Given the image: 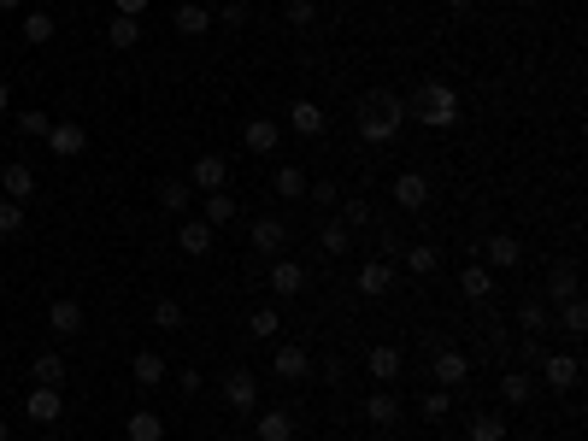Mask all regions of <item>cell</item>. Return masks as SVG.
I'll return each instance as SVG.
<instances>
[{
  "mask_svg": "<svg viewBox=\"0 0 588 441\" xmlns=\"http://www.w3.org/2000/svg\"><path fill=\"white\" fill-rule=\"evenodd\" d=\"M447 6H453V12H465V6H471V0H447Z\"/></svg>",
  "mask_w": 588,
  "mask_h": 441,
  "instance_id": "cell-52",
  "label": "cell"
},
{
  "mask_svg": "<svg viewBox=\"0 0 588 441\" xmlns=\"http://www.w3.org/2000/svg\"><path fill=\"white\" fill-rule=\"evenodd\" d=\"M30 376H35V383H47V388H59V383H65V359H59V353H35Z\"/></svg>",
  "mask_w": 588,
  "mask_h": 441,
  "instance_id": "cell-34",
  "label": "cell"
},
{
  "mask_svg": "<svg viewBox=\"0 0 588 441\" xmlns=\"http://www.w3.org/2000/svg\"><path fill=\"white\" fill-rule=\"evenodd\" d=\"M112 6H118V18H142L147 0H112Z\"/></svg>",
  "mask_w": 588,
  "mask_h": 441,
  "instance_id": "cell-49",
  "label": "cell"
},
{
  "mask_svg": "<svg viewBox=\"0 0 588 441\" xmlns=\"http://www.w3.org/2000/svg\"><path fill=\"white\" fill-rule=\"evenodd\" d=\"M300 288H306V265H300V259H277V265H271V295H277V300L300 295Z\"/></svg>",
  "mask_w": 588,
  "mask_h": 441,
  "instance_id": "cell-17",
  "label": "cell"
},
{
  "mask_svg": "<svg viewBox=\"0 0 588 441\" xmlns=\"http://www.w3.org/2000/svg\"><path fill=\"white\" fill-rule=\"evenodd\" d=\"M130 376H135V383H142V388L165 383V359H159L154 347H142V353H135V359H130Z\"/></svg>",
  "mask_w": 588,
  "mask_h": 441,
  "instance_id": "cell-28",
  "label": "cell"
},
{
  "mask_svg": "<svg viewBox=\"0 0 588 441\" xmlns=\"http://www.w3.org/2000/svg\"><path fill=\"white\" fill-rule=\"evenodd\" d=\"M0 188H6V200H18V206H24V200L35 195V171L24 165V159H12V165L0 171Z\"/></svg>",
  "mask_w": 588,
  "mask_h": 441,
  "instance_id": "cell-22",
  "label": "cell"
},
{
  "mask_svg": "<svg viewBox=\"0 0 588 441\" xmlns=\"http://www.w3.org/2000/svg\"><path fill=\"white\" fill-rule=\"evenodd\" d=\"M271 371H277L283 383H306L312 376V353L306 347H277L271 353Z\"/></svg>",
  "mask_w": 588,
  "mask_h": 441,
  "instance_id": "cell-12",
  "label": "cell"
},
{
  "mask_svg": "<svg viewBox=\"0 0 588 441\" xmlns=\"http://www.w3.org/2000/svg\"><path fill=\"white\" fill-rule=\"evenodd\" d=\"M565 441H583V436H565Z\"/></svg>",
  "mask_w": 588,
  "mask_h": 441,
  "instance_id": "cell-55",
  "label": "cell"
},
{
  "mask_svg": "<svg viewBox=\"0 0 588 441\" xmlns=\"http://www.w3.org/2000/svg\"><path fill=\"white\" fill-rule=\"evenodd\" d=\"M12 106V83H0V112H6Z\"/></svg>",
  "mask_w": 588,
  "mask_h": 441,
  "instance_id": "cell-51",
  "label": "cell"
},
{
  "mask_svg": "<svg viewBox=\"0 0 588 441\" xmlns=\"http://www.w3.org/2000/svg\"><path fill=\"white\" fill-rule=\"evenodd\" d=\"M389 288H394V265L389 259H371L365 271H359V295H365V300H383Z\"/></svg>",
  "mask_w": 588,
  "mask_h": 441,
  "instance_id": "cell-19",
  "label": "cell"
},
{
  "mask_svg": "<svg viewBox=\"0 0 588 441\" xmlns=\"http://www.w3.org/2000/svg\"><path fill=\"white\" fill-rule=\"evenodd\" d=\"M224 183H230V165H224L218 154H200L189 165V188H200V195H218Z\"/></svg>",
  "mask_w": 588,
  "mask_h": 441,
  "instance_id": "cell-8",
  "label": "cell"
},
{
  "mask_svg": "<svg viewBox=\"0 0 588 441\" xmlns=\"http://www.w3.org/2000/svg\"><path fill=\"white\" fill-rule=\"evenodd\" d=\"M535 365H542V383L553 388V395H565V388L583 383V359H577V353H542Z\"/></svg>",
  "mask_w": 588,
  "mask_h": 441,
  "instance_id": "cell-3",
  "label": "cell"
},
{
  "mask_svg": "<svg viewBox=\"0 0 588 441\" xmlns=\"http://www.w3.org/2000/svg\"><path fill=\"white\" fill-rule=\"evenodd\" d=\"M247 242H254V254H283V242H289V224L283 218H254V230H247Z\"/></svg>",
  "mask_w": 588,
  "mask_h": 441,
  "instance_id": "cell-11",
  "label": "cell"
},
{
  "mask_svg": "<svg viewBox=\"0 0 588 441\" xmlns=\"http://www.w3.org/2000/svg\"><path fill=\"white\" fill-rule=\"evenodd\" d=\"M471 441H506V412H483L471 424Z\"/></svg>",
  "mask_w": 588,
  "mask_h": 441,
  "instance_id": "cell-39",
  "label": "cell"
},
{
  "mask_svg": "<svg viewBox=\"0 0 588 441\" xmlns=\"http://www.w3.org/2000/svg\"><path fill=\"white\" fill-rule=\"evenodd\" d=\"M0 441H12V430H6V418H0Z\"/></svg>",
  "mask_w": 588,
  "mask_h": 441,
  "instance_id": "cell-53",
  "label": "cell"
},
{
  "mask_svg": "<svg viewBox=\"0 0 588 441\" xmlns=\"http://www.w3.org/2000/svg\"><path fill=\"white\" fill-rule=\"evenodd\" d=\"M483 265H489V271H518V265H523V242H518V236H506V230L489 236V247H483Z\"/></svg>",
  "mask_w": 588,
  "mask_h": 441,
  "instance_id": "cell-7",
  "label": "cell"
},
{
  "mask_svg": "<svg viewBox=\"0 0 588 441\" xmlns=\"http://www.w3.org/2000/svg\"><path fill=\"white\" fill-rule=\"evenodd\" d=\"M224 406L230 412H259V376L247 371V365H235V371L224 376Z\"/></svg>",
  "mask_w": 588,
  "mask_h": 441,
  "instance_id": "cell-4",
  "label": "cell"
},
{
  "mask_svg": "<svg viewBox=\"0 0 588 441\" xmlns=\"http://www.w3.org/2000/svg\"><path fill=\"white\" fill-rule=\"evenodd\" d=\"M154 330H183V306L177 300H154Z\"/></svg>",
  "mask_w": 588,
  "mask_h": 441,
  "instance_id": "cell-43",
  "label": "cell"
},
{
  "mask_svg": "<svg viewBox=\"0 0 588 441\" xmlns=\"http://www.w3.org/2000/svg\"><path fill=\"white\" fill-rule=\"evenodd\" d=\"M259 441H294V412H283V406L259 412Z\"/></svg>",
  "mask_w": 588,
  "mask_h": 441,
  "instance_id": "cell-27",
  "label": "cell"
},
{
  "mask_svg": "<svg viewBox=\"0 0 588 441\" xmlns=\"http://www.w3.org/2000/svg\"><path fill=\"white\" fill-rule=\"evenodd\" d=\"M277 142H283V130L271 118H247L242 124V147L247 154H277Z\"/></svg>",
  "mask_w": 588,
  "mask_h": 441,
  "instance_id": "cell-15",
  "label": "cell"
},
{
  "mask_svg": "<svg viewBox=\"0 0 588 441\" xmlns=\"http://www.w3.org/2000/svg\"><path fill=\"white\" fill-rule=\"evenodd\" d=\"M289 124H294L300 135H312V142H318V135L330 130V112H324L318 100H294V106H289Z\"/></svg>",
  "mask_w": 588,
  "mask_h": 441,
  "instance_id": "cell-16",
  "label": "cell"
},
{
  "mask_svg": "<svg viewBox=\"0 0 588 441\" xmlns=\"http://www.w3.org/2000/svg\"><path fill=\"white\" fill-rule=\"evenodd\" d=\"M306 200H312V206H335V200H342V195H335V183H330V176H318V183H306Z\"/></svg>",
  "mask_w": 588,
  "mask_h": 441,
  "instance_id": "cell-44",
  "label": "cell"
},
{
  "mask_svg": "<svg viewBox=\"0 0 588 441\" xmlns=\"http://www.w3.org/2000/svg\"><path fill=\"white\" fill-rule=\"evenodd\" d=\"M47 130H54L47 112H18V135H47Z\"/></svg>",
  "mask_w": 588,
  "mask_h": 441,
  "instance_id": "cell-47",
  "label": "cell"
},
{
  "mask_svg": "<svg viewBox=\"0 0 588 441\" xmlns=\"http://www.w3.org/2000/svg\"><path fill=\"white\" fill-rule=\"evenodd\" d=\"M406 118L424 130H453L459 124V88L453 83H418L406 100Z\"/></svg>",
  "mask_w": 588,
  "mask_h": 441,
  "instance_id": "cell-2",
  "label": "cell"
},
{
  "mask_svg": "<svg viewBox=\"0 0 588 441\" xmlns=\"http://www.w3.org/2000/svg\"><path fill=\"white\" fill-rule=\"evenodd\" d=\"M271 188H277L283 200H306V171H300V165H277V176H271Z\"/></svg>",
  "mask_w": 588,
  "mask_h": 441,
  "instance_id": "cell-30",
  "label": "cell"
},
{
  "mask_svg": "<svg viewBox=\"0 0 588 441\" xmlns=\"http://www.w3.org/2000/svg\"><path fill=\"white\" fill-rule=\"evenodd\" d=\"M400 371H406V353H400V347H389V342L365 347V376H377V383H400Z\"/></svg>",
  "mask_w": 588,
  "mask_h": 441,
  "instance_id": "cell-6",
  "label": "cell"
},
{
  "mask_svg": "<svg viewBox=\"0 0 588 441\" xmlns=\"http://www.w3.org/2000/svg\"><path fill=\"white\" fill-rule=\"evenodd\" d=\"M171 30H177V35H206L212 30V12L200 6V0H183V6L171 12Z\"/></svg>",
  "mask_w": 588,
  "mask_h": 441,
  "instance_id": "cell-21",
  "label": "cell"
},
{
  "mask_svg": "<svg viewBox=\"0 0 588 441\" xmlns=\"http://www.w3.org/2000/svg\"><path fill=\"white\" fill-rule=\"evenodd\" d=\"M235 218V200H230V188H218V195H206V224L218 230V224H230Z\"/></svg>",
  "mask_w": 588,
  "mask_h": 441,
  "instance_id": "cell-41",
  "label": "cell"
},
{
  "mask_svg": "<svg viewBox=\"0 0 588 441\" xmlns=\"http://www.w3.org/2000/svg\"><path fill=\"white\" fill-rule=\"evenodd\" d=\"M553 312H559V330H565V336H588V306H583V295L565 300V306H553Z\"/></svg>",
  "mask_w": 588,
  "mask_h": 441,
  "instance_id": "cell-35",
  "label": "cell"
},
{
  "mask_svg": "<svg viewBox=\"0 0 588 441\" xmlns=\"http://www.w3.org/2000/svg\"><path fill=\"white\" fill-rule=\"evenodd\" d=\"M218 24H224V30H242V24H247V0H224V6H218Z\"/></svg>",
  "mask_w": 588,
  "mask_h": 441,
  "instance_id": "cell-46",
  "label": "cell"
},
{
  "mask_svg": "<svg viewBox=\"0 0 588 441\" xmlns=\"http://www.w3.org/2000/svg\"><path fill=\"white\" fill-rule=\"evenodd\" d=\"M518 353H523V359H530V365H535V359H542V353H547V347H542V336H523V347H518Z\"/></svg>",
  "mask_w": 588,
  "mask_h": 441,
  "instance_id": "cell-50",
  "label": "cell"
},
{
  "mask_svg": "<svg viewBox=\"0 0 588 441\" xmlns=\"http://www.w3.org/2000/svg\"><path fill=\"white\" fill-rule=\"evenodd\" d=\"M435 265H442V254H435L430 242H412V247H406V271H412V276H430Z\"/></svg>",
  "mask_w": 588,
  "mask_h": 441,
  "instance_id": "cell-36",
  "label": "cell"
},
{
  "mask_svg": "<svg viewBox=\"0 0 588 441\" xmlns=\"http://www.w3.org/2000/svg\"><path fill=\"white\" fill-rule=\"evenodd\" d=\"M518 324H523V336H542L547 324H553V306H547V300H523V306H518Z\"/></svg>",
  "mask_w": 588,
  "mask_h": 441,
  "instance_id": "cell-32",
  "label": "cell"
},
{
  "mask_svg": "<svg viewBox=\"0 0 588 441\" xmlns=\"http://www.w3.org/2000/svg\"><path fill=\"white\" fill-rule=\"evenodd\" d=\"M24 230V206L18 200H0V236H18Z\"/></svg>",
  "mask_w": 588,
  "mask_h": 441,
  "instance_id": "cell-45",
  "label": "cell"
},
{
  "mask_svg": "<svg viewBox=\"0 0 588 441\" xmlns=\"http://www.w3.org/2000/svg\"><path fill=\"white\" fill-rule=\"evenodd\" d=\"M400 130H406V100H400L394 88H371V95L359 100V135H365L371 147H389Z\"/></svg>",
  "mask_w": 588,
  "mask_h": 441,
  "instance_id": "cell-1",
  "label": "cell"
},
{
  "mask_svg": "<svg viewBox=\"0 0 588 441\" xmlns=\"http://www.w3.org/2000/svg\"><path fill=\"white\" fill-rule=\"evenodd\" d=\"M47 330L54 336H83V306L77 300H54V306H47Z\"/></svg>",
  "mask_w": 588,
  "mask_h": 441,
  "instance_id": "cell-23",
  "label": "cell"
},
{
  "mask_svg": "<svg viewBox=\"0 0 588 441\" xmlns=\"http://www.w3.org/2000/svg\"><path fill=\"white\" fill-rule=\"evenodd\" d=\"M365 418L377 424V430H389V424H400V395H389V388L365 395Z\"/></svg>",
  "mask_w": 588,
  "mask_h": 441,
  "instance_id": "cell-24",
  "label": "cell"
},
{
  "mask_svg": "<svg viewBox=\"0 0 588 441\" xmlns=\"http://www.w3.org/2000/svg\"><path fill=\"white\" fill-rule=\"evenodd\" d=\"M24 42H30V47L54 42V12H42V6H35V12H24Z\"/></svg>",
  "mask_w": 588,
  "mask_h": 441,
  "instance_id": "cell-33",
  "label": "cell"
},
{
  "mask_svg": "<svg viewBox=\"0 0 588 441\" xmlns=\"http://www.w3.org/2000/svg\"><path fill=\"white\" fill-rule=\"evenodd\" d=\"M212 236H218V230H212L206 218H189V224H177V247H183L189 259H206V254H212Z\"/></svg>",
  "mask_w": 588,
  "mask_h": 441,
  "instance_id": "cell-14",
  "label": "cell"
},
{
  "mask_svg": "<svg viewBox=\"0 0 588 441\" xmlns=\"http://www.w3.org/2000/svg\"><path fill=\"white\" fill-rule=\"evenodd\" d=\"M189 200H194L189 183H177V176H165V183H159V206H165V212H177V218H183V212H189Z\"/></svg>",
  "mask_w": 588,
  "mask_h": 441,
  "instance_id": "cell-31",
  "label": "cell"
},
{
  "mask_svg": "<svg viewBox=\"0 0 588 441\" xmlns=\"http://www.w3.org/2000/svg\"><path fill=\"white\" fill-rule=\"evenodd\" d=\"M277 330H283V312L277 306H259L254 318H247V336H259V342H271Z\"/></svg>",
  "mask_w": 588,
  "mask_h": 441,
  "instance_id": "cell-37",
  "label": "cell"
},
{
  "mask_svg": "<svg viewBox=\"0 0 588 441\" xmlns=\"http://www.w3.org/2000/svg\"><path fill=\"white\" fill-rule=\"evenodd\" d=\"M430 376H435V388H465V383H471V359H465L459 347H435Z\"/></svg>",
  "mask_w": 588,
  "mask_h": 441,
  "instance_id": "cell-5",
  "label": "cell"
},
{
  "mask_svg": "<svg viewBox=\"0 0 588 441\" xmlns=\"http://www.w3.org/2000/svg\"><path fill=\"white\" fill-rule=\"evenodd\" d=\"M583 283H577V265H553L547 271V306H565V300H577Z\"/></svg>",
  "mask_w": 588,
  "mask_h": 441,
  "instance_id": "cell-18",
  "label": "cell"
},
{
  "mask_svg": "<svg viewBox=\"0 0 588 441\" xmlns=\"http://www.w3.org/2000/svg\"><path fill=\"white\" fill-rule=\"evenodd\" d=\"M530 395H535V383H530V371H500V400H506V406H530Z\"/></svg>",
  "mask_w": 588,
  "mask_h": 441,
  "instance_id": "cell-25",
  "label": "cell"
},
{
  "mask_svg": "<svg viewBox=\"0 0 588 441\" xmlns=\"http://www.w3.org/2000/svg\"><path fill=\"white\" fill-rule=\"evenodd\" d=\"M124 436H130V441H165V424H159V412H130Z\"/></svg>",
  "mask_w": 588,
  "mask_h": 441,
  "instance_id": "cell-29",
  "label": "cell"
},
{
  "mask_svg": "<svg viewBox=\"0 0 588 441\" xmlns=\"http://www.w3.org/2000/svg\"><path fill=\"white\" fill-rule=\"evenodd\" d=\"M459 295H465V300H477V306H483V300H489L494 295V271H489V265H465V271H459Z\"/></svg>",
  "mask_w": 588,
  "mask_h": 441,
  "instance_id": "cell-20",
  "label": "cell"
},
{
  "mask_svg": "<svg viewBox=\"0 0 588 441\" xmlns=\"http://www.w3.org/2000/svg\"><path fill=\"white\" fill-rule=\"evenodd\" d=\"M42 142H47V147H54V154H59V159H77V154H83V147H89V130H83V124H54V130H47V135H42Z\"/></svg>",
  "mask_w": 588,
  "mask_h": 441,
  "instance_id": "cell-13",
  "label": "cell"
},
{
  "mask_svg": "<svg viewBox=\"0 0 588 441\" xmlns=\"http://www.w3.org/2000/svg\"><path fill=\"white\" fill-rule=\"evenodd\" d=\"M318 247H324L330 259H342L347 247H354V230H347L342 218H324V224H318Z\"/></svg>",
  "mask_w": 588,
  "mask_h": 441,
  "instance_id": "cell-26",
  "label": "cell"
},
{
  "mask_svg": "<svg viewBox=\"0 0 588 441\" xmlns=\"http://www.w3.org/2000/svg\"><path fill=\"white\" fill-rule=\"evenodd\" d=\"M283 18H289V30H312V24H318V0H289Z\"/></svg>",
  "mask_w": 588,
  "mask_h": 441,
  "instance_id": "cell-40",
  "label": "cell"
},
{
  "mask_svg": "<svg viewBox=\"0 0 588 441\" xmlns=\"http://www.w3.org/2000/svg\"><path fill=\"white\" fill-rule=\"evenodd\" d=\"M106 42L112 47H135V42H142V18H112L106 24Z\"/></svg>",
  "mask_w": 588,
  "mask_h": 441,
  "instance_id": "cell-38",
  "label": "cell"
},
{
  "mask_svg": "<svg viewBox=\"0 0 588 441\" xmlns=\"http://www.w3.org/2000/svg\"><path fill=\"white\" fill-rule=\"evenodd\" d=\"M447 406H453V388H430V395L418 400V412H424V418H447Z\"/></svg>",
  "mask_w": 588,
  "mask_h": 441,
  "instance_id": "cell-42",
  "label": "cell"
},
{
  "mask_svg": "<svg viewBox=\"0 0 588 441\" xmlns=\"http://www.w3.org/2000/svg\"><path fill=\"white\" fill-rule=\"evenodd\" d=\"M394 206L424 212V206H430V176H424V171H400L394 176Z\"/></svg>",
  "mask_w": 588,
  "mask_h": 441,
  "instance_id": "cell-9",
  "label": "cell"
},
{
  "mask_svg": "<svg viewBox=\"0 0 588 441\" xmlns=\"http://www.w3.org/2000/svg\"><path fill=\"white\" fill-rule=\"evenodd\" d=\"M342 224H347V230H354V224H371V206H365V200H347V206H342Z\"/></svg>",
  "mask_w": 588,
  "mask_h": 441,
  "instance_id": "cell-48",
  "label": "cell"
},
{
  "mask_svg": "<svg viewBox=\"0 0 588 441\" xmlns=\"http://www.w3.org/2000/svg\"><path fill=\"white\" fill-rule=\"evenodd\" d=\"M24 412H30V424H59L65 400H59V388H47V383H30V400H24Z\"/></svg>",
  "mask_w": 588,
  "mask_h": 441,
  "instance_id": "cell-10",
  "label": "cell"
},
{
  "mask_svg": "<svg viewBox=\"0 0 588 441\" xmlns=\"http://www.w3.org/2000/svg\"><path fill=\"white\" fill-rule=\"evenodd\" d=\"M0 6H24V0H0Z\"/></svg>",
  "mask_w": 588,
  "mask_h": 441,
  "instance_id": "cell-54",
  "label": "cell"
}]
</instances>
